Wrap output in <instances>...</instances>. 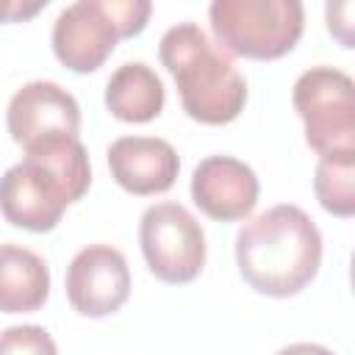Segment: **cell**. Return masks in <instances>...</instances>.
<instances>
[{"label": "cell", "instance_id": "16", "mask_svg": "<svg viewBox=\"0 0 355 355\" xmlns=\"http://www.w3.org/2000/svg\"><path fill=\"white\" fill-rule=\"evenodd\" d=\"M352 11H355V6H352L349 0H344V3H327V6H324L327 31H330L344 47H352V44H355V36H352Z\"/></svg>", "mask_w": 355, "mask_h": 355}, {"label": "cell", "instance_id": "1", "mask_svg": "<svg viewBox=\"0 0 355 355\" xmlns=\"http://www.w3.org/2000/svg\"><path fill=\"white\" fill-rule=\"evenodd\" d=\"M92 183L89 153L78 136H53L31 144L25 158L0 178V211L6 222L31 233L53 230L67 205Z\"/></svg>", "mask_w": 355, "mask_h": 355}, {"label": "cell", "instance_id": "8", "mask_svg": "<svg viewBox=\"0 0 355 355\" xmlns=\"http://www.w3.org/2000/svg\"><path fill=\"white\" fill-rule=\"evenodd\" d=\"M67 300L89 319L119 311L130 297V269L125 255L111 244L83 247L67 266Z\"/></svg>", "mask_w": 355, "mask_h": 355}, {"label": "cell", "instance_id": "11", "mask_svg": "<svg viewBox=\"0 0 355 355\" xmlns=\"http://www.w3.org/2000/svg\"><path fill=\"white\" fill-rule=\"evenodd\" d=\"M111 178L136 197H150L172 189L180 158L166 139L158 136H119L108 147Z\"/></svg>", "mask_w": 355, "mask_h": 355}, {"label": "cell", "instance_id": "3", "mask_svg": "<svg viewBox=\"0 0 355 355\" xmlns=\"http://www.w3.org/2000/svg\"><path fill=\"white\" fill-rule=\"evenodd\" d=\"M158 55L178 83L183 111L194 122L227 125L244 111V75L197 22L186 19L172 25L161 36Z\"/></svg>", "mask_w": 355, "mask_h": 355}, {"label": "cell", "instance_id": "2", "mask_svg": "<svg viewBox=\"0 0 355 355\" xmlns=\"http://www.w3.org/2000/svg\"><path fill=\"white\" fill-rule=\"evenodd\" d=\"M319 263L322 233L300 205H272L236 233V266L258 294L294 297L316 277Z\"/></svg>", "mask_w": 355, "mask_h": 355}, {"label": "cell", "instance_id": "14", "mask_svg": "<svg viewBox=\"0 0 355 355\" xmlns=\"http://www.w3.org/2000/svg\"><path fill=\"white\" fill-rule=\"evenodd\" d=\"M313 191L324 211L333 216L355 214V153L324 155L313 169Z\"/></svg>", "mask_w": 355, "mask_h": 355}, {"label": "cell", "instance_id": "12", "mask_svg": "<svg viewBox=\"0 0 355 355\" xmlns=\"http://www.w3.org/2000/svg\"><path fill=\"white\" fill-rule=\"evenodd\" d=\"M50 294V269L44 258L19 244H0V311L31 313Z\"/></svg>", "mask_w": 355, "mask_h": 355}, {"label": "cell", "instance_id": "4", "mask_svg": "<svg viewBox=\"0 0 355 355\" xmlns=\"http://www.w3.org/2000/svg\"><path fill=\"white\" fill-rule=\"evenodd\" d=\"M150 11V0H75L53 22V53L72 72H94L119 39L144 31Z\"/></svg>", "mask_w": 355, "mask_h": 355}, {"label": "cell", "instance_id": "5", "mask_svg": "<svg viewBox=\"0 0 355 355\" xmlns=\"http://www.w3.org/2000/svg\"><path fill=\"white\" fill-rule=\"evenodd\" d=\"M208 17L225 53L255 61L291 53L305 28L300 0H214Z\"/></svg>", "mask_w": 355, "mask_h": 355}, {"label": "cell", "instance_id": "17", "mask_svg": "<svg viewBox=\"0 0 355 355\" xmlns=\"http://www.w3.org/2000/svg\"><path fill=\"white\" fill-rule=\"evenodd\" d=\"M47 6V0H0V22H22L33 14H39Z\"/></svg>", "mask_w": 355, "mask_h": 355}, {"label": "cell", "instance_id": "6", "mask_svg": "<svg viewBox=\"0 0 355 355\" xmlns=\"http://www.w3.org/2000/svg\"><path fill=\"white\" fill-rule=\"evenodd\" d=\"M291 103L319 158L355 153V83L344 69L327 64L305 69L294 80Z\"/></svg>", "mask_w": 355, "mask_h": 355}, {"label": "cell", "instance_id": "9", "mask_svg": "<svg viewBox=\"0 0 355 355\" xmlns=\"http://www.w3.org/2000/svg\"><path fill=\"white\" fill-rule=\"evenodd\" d=\"M6 125L11 139L28 150L31 144L53 136H78L80 105L53 80H31L17 89L6 108Z\"/></svg>", "mask_w": 355, "mask_h": 355}, {"label": "cell", "instance_id": "15", "mask_svg": "<svg viewBox=\"0 0 355 355\" xmlns=\"http://www.w3.org/2000/svg\"><path fill=\"white\" fill-rule=\"evenodd\" d=\"M0 355H58V347L42 324H14L0 333Z\"/></svg>", "mask_w": 355, "mask_h": 355}, {"label": "cell", "instance_id": "10", "mask_svg": "<svg viewBox=\"0 0 355 355\" xmlns=\"http://www.w3.org/2000/svg\"><path fill=\"white\" fill-rule=\"evenodd\" d=\"M261 194L258 175L233 155H208L191 172L194 205L216 222H239L252 214Z\"/></svg>", "mask_w": 355, "mask_h": 355}, {"label": "cell", "instance_id": "18", "mask_svg": "<svg viewBox=\"0 0 355 355\" xmlns=\"http://www.w3.org/2000/svg\"><path fill=\"white\" fill-rule=\"evenodd\" d=\"M275 355H336L333 349L322 347V344H311V341H297V344H288L283 349H277Z\"/></svg>", "mask_w": 355, "mask_h": 355}, {"label": "cell", "instance_id": "7", "mask_svg": "<svg viewBox=\"0 0 355 355\" xmlns=\"http://www.w3.org/2000/svg\"><path fill=\"white\" fill-rule=\"evenodd\" d=\"M139 244L150 272L172 286L191 283L205 266V233L180 202H155L141 214Z\"/></svg>", "mask_w": 355, "mask_h": 355}, {"label": "cell", "instance_id": "13", "mask_svg": "<svg viewBox=\"0 0 355 355\" xmlns=\"http://www.w3.org/2000/svg\"><path fill=\"white\" fill-rule=\"evenodd\" d=\"M164 83L144 61H125L105 83V108L122 122H150L164 111Z\"/></svg>", "mask_w": 355, "mask_h": 355}]
</instances>
